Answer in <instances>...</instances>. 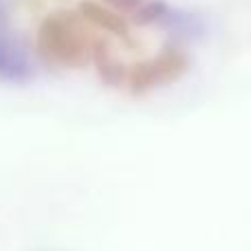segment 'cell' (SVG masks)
Instances as JSON below:
<instances>
[]
</instances>
